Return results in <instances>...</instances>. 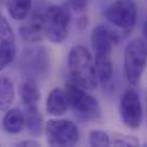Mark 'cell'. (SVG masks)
<instances>
[{"label":"cell","instance_id":"cell-5","mask_svg":"<svg viewBox=\"0 0 147 147\" xmlns=\"http://www.w3.org/2000/svg\"><path fill=\"white\" fill-rule=\"evenodd\" d=\"M45 134L49 146H74L79 143L80 134L77 126L66 119H51L45 124Z\"/></svg>","mask_w":147,"mask_h":147},{"label":"cell","instance_id":"cell-10","mask_svg":"<svg viewBox=\"0 0 147 147\" xmlns=\"http://www.w3.org/2000/svg\"><path fill=\"white\" fill-rule=\"evenodd\" d=\"M69 98H67V93H66V89H53L47 96V101H46V109H47V113L54 116V117H60L63 116L67 109H69Z\"/></svg>","mask_w":147,"mask_h":147},{"label":"cell","instance_id":"cell-7","mask_svg":"<svg viewBox=\"0 0 147 147\" xmlns=\"http://www.w3.org/2000/svg\"><path fill=\"white\" fill-rule=\"evenodd\" d=\"M119 111L121 121L129 129H139L143 120V106L140 101V96L136 89H127L120 98Z\"/></svg>","mask_w":147,"mask_h":147},{"label":"cell","instance_id":"cell-16","mask_svg":"<svg viewBox=\"0 0 147 147\" xmlns=\"http://www.w3.org/2000/svg\"><path fill=\"white\" fill-rule=\"evenodd\" d=\"M14 100V86L9 77L0 76V111L10 109Z\"/></svg>","mask_w":147,"mask_h":147},{"label":"cell","instance_id":"cell-9","mask_svg":"<svg viewBox=\"0 0 147 147\" xmlns=\"http://www.w3.org/2000/svg\"><path fill=\"white\" fill-rule=\"evenodd\" d=\"M20 36L27 43H37L46 39L43 27V11L33 13L26 24L20 27Z\"/></svg>","mask_w":147,"mask_h":147},{"label":"cell","instance_id":"cell-12","mask_svg":"<svg viewBox=\"0 0 147 147\" xmlns=\"http://www.w3.org/2000/svg\"><path fill=\"white\" fill-rule=\"evenodd\" d=\"M23 116H24L26 129L32 134H40L43 130V119L42 114L39 113L37 106H24Z\"/></svg>","mask_w":147,"mask_h":147},{"label":"cell","instance_id":"cell-19","mask_svg":"<svg viewBox=\"0 0 147 147\" xmlns=\"http://www.w3.org/2000/svg\"><path fill=\"white\" fill-rule=\"evenodd\" d=\"M0 40H9V42H14V33L11 26L9 24V22L3 17V14L0 13Z\"/></svg>","mask_w":147,"mask_h":147},{"label":"cell","instance_id":"cell-20","mask_svg":"<svg viewBox=\"0 0 147 147\" xmlns=\"http://www.w3.org/2000/svg\"><path fill=\"white\" fill-rule=\"evenodd\" d=\"M111 146H139V140L131 136L116 134L111 137Z\"/></svg>","mask_w":147,"mask_h":147},{"label":"cell","instance_id":"cell-18","mask_svg":"<svg viewBox=\"0 0 147 147\" xmlns=\"http://www.w3.org/2000/svg\"><path fill=\"white\" fill-rule=\"evenodd\" d=\"M89 143L90 146L97 147L111 146V137L103 130H92L89 134Z\"/></svg>","mask_w":147,"mask_h":147},{"label":"cell","instance_id":"cell-14","mask_svg":"<svg viewBox=\"0 0 147 147\" xmlns=\"http://www.w3.org/2000/svg\"><path fill=\"white\" fill-rule=\"evenodd\" d=\"M33 0H6V9L11 19L14 20H26L32 10Z\"/></svg>","mask_w":147,"mask_h":147},{"label":"cell","instance_id":"cell-4","mask_svg":"<svg viewBox=\"0 0 147 147\" xmlns=\"http://www.w3.org/2000/svg\"><path fill=\"white\" fill-rule=\"evenodd\" d=\"M66 93L69 98V106L71 110L86 120H97L101 116V109L96 98L93 97L89 90L79 87L73 82L66 86Z\"/></svg>","mask_w":147,"mask_h":147},{"label":"cell","instance_id":"cell-15","mask_svg":"<svg viewBox=\"0 0 147 147\" xmlns=\"http://www.w3.org/2000/svg\"><path fill=\"white\" fill-rule=\"evenodd\" d=\"M20 97L23 106H37L40 100V92L34 80H26L20 86Z\"/></svg>","mask_w":147,"mask_h":147},{"label":"cell","instance_id":"cell-3","mask_svg":"<svg viewBox=\"0 0 147 147\" xmlns=\"http://www.w3.org/2000/svg\"><path fill=\"white\" fill-rule=\"evenodd\" d=\"M147 64V43L142 39H133L124 49V76L131 86H137Z\"/></svg>","mask_w":147,"mask_h":147},{"label":"cell","instance_id":"cell-23","mask_svg":"<svg viewBox=\"0 0 147 147\" xmlns=\"http://www.w3.org/2000/svg\"><path fill=\"white\" fill-rule=\"evenodd\" d=\"M143 32H144V36H146V39H147V19H146V22H144V27H143Z\"/></svg>","mask_w":147,"mask_h":147},{"label":"cell","instance_id":"cell-22","mask_svg":"<svg viewBox=\"0 0 147 147\" xmlns=\"http://www.w3.org/2000/svg\"><path fill=\"white\" fill-rule=\"evenodd\" d=\"M17 146H39V143L34 140H23V142L17 143Z\"/></svg>","mask_w":147,"mask_h":147},{"label":"cell","instance_id":"cell-21","mask_svg":"<svg viewBox=\"0 0 147 147\" xmlns=\"http://www.w3.org/2000/svg\"><path fill=\"white\" fill-rule=\"evenodd\" d=\"M69 6H70L71 11L82 13L87 7V0H69Z\"/></svg>","mask_w":147,"mask_h":147},{"label":"cell","instance_id":"cell-13","mask_svg":"<svg viewBox=\"0 0 147 147\" xmlns=\"http://www.w3.org/2000/svg\"><path fill=\"white\" fill-rule=\"evenodd\" d=\"M94 69L98 83H107L113 74V63L110 54H94Z\"/></svg>","mask_w":147,"mask_h":147},{"label":"cell","instance_id":"cell-17","mask_svg":"<svg viewBox=\"0 0 147 147\" xmlns=\"http://www.w3.org/2000/svg\"><path fill=\"white\" fill-rule=\"evenodd\" d=\"M16 57V46L14 42L0 40V71L4 70Z\"/></svg>","mask_w":147,"mask_h":147},{"label":"cell","instance_id":"cell-2","mask_svg":"<svg viewBox=\"0 0 147 147\" xmlns=\"http://www.w3.org/2000/svg\"><path fill=\"white\" fill-rule=\"evenodd\" d=\"M71 9L66 4H51L43 11L45 36L53 43H63L69 34Z\"/></svg>","mask_w":147,"mask_h":147},{"label":"cell","instance_id":"cell-11","mask_svg":"<svg viewBox=\"0 0 147 147\" xmlns=\"http://www.w3.org/2000/svg\"><path fill=\"white\" fill-rule=\"evenodd\" d=\"M26 127L24 124V116L20 109H9L6 110V114L3 117V129L9 134H19L23 129Z\"/></svg>","mask_w":147,"mask_h":147},{"label":"cell","instance_id":"cell-8","mask_svg":"<svg viewBox=\"0 0 147 147\" xmlns=\"http://www.w3.org/2000/svg\"><path fill=\"white\" fill-rule=\"evenodd\" d=\"M123 39V36H119V32L111 30L106 24H98L92 32V46L94 50V54H111V50L114 45H119V42Z\"/></svg>","mask_w":147,"mask_h":147},{"label":"cell","instance_id":"cell-6","mask_svg":"<svg viewBox=\"0 0 147 147\" xmlns=\"http://www.w3.org/2000/svg\"><path fill=\"white\" fill-rule=\"evenodd\" d=\"M106 20L116 29L130 33L136 26L137 20V6L134 0H114L104 11Z\"/></svg>","mask_w":147,"mask_h":147},{"label":"cell","instance_id":"cell-1","mask_svg":"<svg viewBox=\"0 0 147 147\" xmlns=\"http://www.w3.org/2000/svg\"><path fill=\"white\" fill-rule=\"evenodd\" d=\"M67 64L70 79L74 84L86 90H94L97 87L98 80L94 69V59L87 47L74 46L69 53Z\"/></svg>","mask_w":147,"mask_h":147}]
</instances>
